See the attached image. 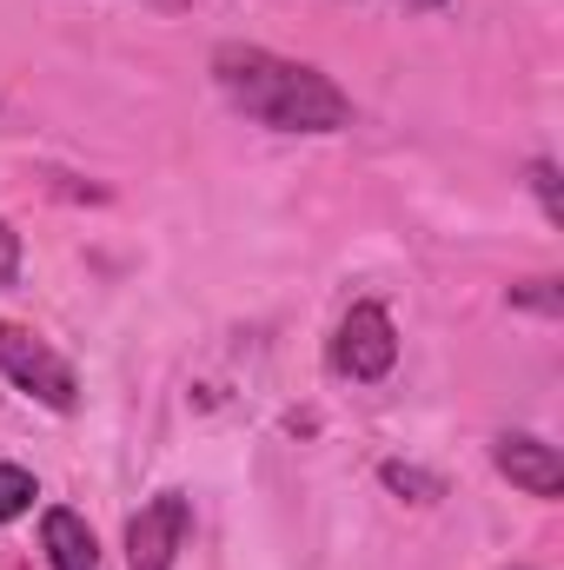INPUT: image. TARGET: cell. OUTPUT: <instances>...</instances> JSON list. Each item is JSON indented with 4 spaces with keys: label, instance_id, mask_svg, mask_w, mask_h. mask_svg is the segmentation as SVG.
<instances>
[{
    "label": "cell",
    "instance_id": "3957f363",
    "mask_svg": "<svg viewBox=\"0 0 564 570\" xmlns=\"http://www.w3.org/2000/svg\"><path fill=\"white\" fill-rule=\"evenodd\" d=\"M392 365H399V325H392L386 305L359 298V305L339 318V332H332V372L352 379V385H379Z\"/></svg>",
    "mask_w": 564,
    "mask_h": 570
},
{
    "label": "cell",
    "instance_id": "52a82bcc",
    "mask_svg": "<svg viewBox=\"0 0 564 570\" xmlns=\"http://www.w3.org/2000/svg\"><path fill=\"white\" fill-rule=\"evenodd\" d=\"M379 478H386V491H399V498H412V504H438V498H445V478H431L419 464H399V458H386Z\"/></svg>",
    "mask_w": 564,
    "mask_h": 570
},
{
    "label": "cell",
    "instance_id": "6da1fadb",
    "mask_svg": "<svg viewBox=\"0 0 564 570\" xmlns=\"http://www.w3.org/2000/svg\"><path fill=\"white\" fill-rule=\"evenodd\" d=\"M213 80L246 120H260L273 134H346L352 127V94L332 73H319L305 60H285L273 47L220 40L213 47Z\"/></svg>",
    "mask_w": 564,
    "mask_h": 570
},
{
    "label": "cell",
    "instance_id": "8fae6325",
    "mask_svg": "<svg viewBox=\"0 0 564 570\" xmlns=\"http://www.w3.org/2000/svg\"><path fill=\"white\" fill-rule=\"evenodd\" d=\"M0 259L13 266V226H7V219H0Z\"/></svg>",
    "mask_w": 564,
    "mask_h": 570
},
{
    "label": "cell",
    "instance_id": "9c48e42d",
    "mask_svg": "<svg viewBox=\"0 0 564 570\" xmlns=\"http://www.w3.org/2000/svg\"><path fill=\"white\" fill-rule=\"evenodd\" d=\"M512 312L564 318V285H558V279H525V285H512Z\"/></svg>",
    "mask_w": 564,
    "mask_h": 570
},
{
    "label": "cell",
    "instance_id": "8992f818",
    "mask_svg": "<svg viewBox=\"0 0 564 570\" xmlns=\"http://www.w3.org/2000/svg\"><path fill=\"white\" fill-rule=\"evenodd\" d=\"M40 551H47V564L54 570H100L94 524H87L80 511H67V504H54V511L40 518Z\"/></svg>",
    "mask_w": 564,
    "mask_h": 570
},
{
    "label": "cell",
    "instance_id": "30bf717a",
    "mask_svg": "<svg viewBox=\"0 0 564 570\" xmlns=\"http://www.w3.org/2000/svg\"><path fill=\"white\" fill-rule=\"evenodd\" d=\"M525 179H532V193H538V206H545V219L564 226V193H558V166L552 159H532L525 166Z\"/></svg>",
    "mask_w": 564,
    "mask_h": 570
},
{
    "label": "cell",
    "instance_id": "7a4b0ae2",
    "mask_svg": "<svg viewBox=\"0 0 564 570\" xmlns=\"http://www.w3.org/2000/svg\"><path fill=\"white\" fill-rule=\"evenodd\" d=\"M0 379H7L13 392H27L33 405H47V412H74V405H80L74 365H67L40 332H27V325H0Z\"/></svg>",
    "mask_w": 564,
    "mask_h": 570
},
{
    "label": "cell",
    "instance_id": "ba28073f",
    "mask_svg": "<svg viewBox=\"0 0 564 570\" xmlns=\"http://www.w3.org/2000/svg\"><path fill=\"white\" fill-rule=\"evenodd\" d=\"M33 498H40L33 471H27V464H0V524L27 518V511H33Z\"/></svg>",
    "mask_w": 564,
    "mask_h": 570
},
{
    "label": "cell",
    "instance_id": "5b68a950",
    "mask_svg": "<svg viewBox=\"0 0 564 570\" xmlns=\"http://www.w3.org/2000/svg\"><path fill=\"white\" fill-rule=\"evenodd\" d=\"M492 464H498V478H512L525 498H564V458L558 444H545V438H532V431H505L498 444H492Z\"/></svg>",
    "mask_w": 564,
    "mask_h": 570
},
{
    "label": "cell",
    "instance_id": "277c9868",
    "mask_svg": "<svg viewBox=\"0 0 564 570\" xmlns=\"http://www.w3.org/2000/svg\"><path fill=\"white\" fill-rule=\"evenodd\" d=\"M193 538V498L186 491H159L146 498L140 518L127 524V570H173Z\"/></svg>",
    "mask_w": 564,
    "mask_h": 570
}]
</instances>
